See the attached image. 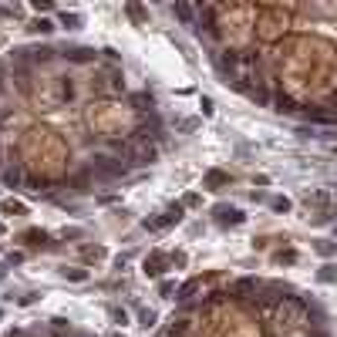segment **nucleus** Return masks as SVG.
Instances as JSON below:
<instances>
[{"mask_svg":"<svg viewBox=\"0 0 337 337\" xmlns=\"http://www.w3.org/2000/svg\"><path fill=\"white\" fill-rule=\"evenodd\" d=\"M199 287H203L199 280H189V283H182V290H179V297H175V300H189L192 294H196V290H199Z\"/></svg>","mask_w":337,"mask_h":337,"instance_id":"14","label":"nucleus"},{"mask_svg":"<svg viewBox=\"0 0 337 337\" xmlns=\"http://www.w3.org/2000/svg\"><path fill=\"white\" fill-rule=\"evenodd\" d=\"M61 277H64V280H75V283H84L88 280V270H81V266H64Z\"/></svg>","mask_w":337,"mask_h":337,"instance_id":"6","label":"nucleus"},{"mask_svg":"<svg viewBox=\"0 0 337 337\" xmlns=\"http://www.w3.org/2000/svg\"><path fill=\"white\" fill-rule=\"evenodd\" d=\"M314 250H317L320 256H334V253H337V243H334V240H317Z\"/></svg>","mask_w":337,"mask_h":337,"instance_id":"10","label":"nucleus"},{"mask_svg":"<svg viewBox=\"0 0 337 337\" xmlns=\"http://www.w3.org/2000/svg\"><path fill=\"white\" fill-rule=\"evenodd\" d=\"M216 219H219V226H240L246 219L240 209H233V206H219L216 209Z\"/></svg>","mask_w":337,"mask_h":337,"instance_id":"2","label":"nucleus"},{"mask_svg":"<svg viewBox=\"0 0 337 337\" xmlns=\"http://www.w3.org/2000/svg\"><path fill=\"white\" fill-rule=\"evenodd\" d=\"M203 186L212 189V192H219L223 186H229V175H226L223 168H209V172H206V179H203Z\"/></svg>","mask_w":337,"mask_h":337,"instance_id":"3","label":"nucleus"},{"mask_svg":"<svg viewBox=\"0 0 337 337\" xmlns=\"http://www.w3.org/2000/svg\"><path fill=\"white\" fill-rule=\"evenodd\" d=\"M166 270V256L162 253H152L149 260H145V277H159Z\"/></svg>","mask_w":337,"mask_h":337,"instance_id":"5","label":"nucleus"},{"mask_svg":"<svg viewBox=\"0 0 337 337\" xmlns=\"http://www.w3.org/2000/svg\"><path fill=\"white\" fill-rule=\"evenodd\" d=\"M327 199H331V196H327V192H307V196H303V203H307V206H324V203H327Z\"/></svg>","mask_w":337,"mask_h":337,"instance_id":"12","label":"nucleus"},{"mask_svg":"<svg viewBox=\"0 0 337 337\" xmlns=\"http://www.w3.org/2000/svg\"><path fill=\"white\" fill-rule=\"evenodd\" d=\"M27 31H31V34H51V31H54V24H51L47 17H41V20H34Z\"/></svg>","mask_w":337,"mask_h":337,"instance_id":"9","label":"nucleus"},{"mask_svg":"<svg viewBox=\"0 0 337 337\" xmlns=\"http://www.w3.org/2000/svg\"><path fill=\"white\" fill-rule=\"evenodd\" d=\"M3 212H7V216H10V212H24V206H20V203H14V199H7V203H3Z\"/></svg>","mask_w":337,"mask_h":337,"instance_id":"15","label":"nucleus"},{"mask_svg":"<svg viewBox=\"0 0 337 337\" xmlns=\"http://www.w3.org/2000/svg\"><path fill=\"white\" fill-rule=\"evenodd\" d=\"M94 168H98V175H105V179H115V175L125 172V166H122V162H112V159H101Z\"/></svg>","mask_w":337,"mask_h":337,"instance_id":"4","label":"nucleus"},{"mask_svg":"<svg viewBox=\"0 0 337 337\" xmlns=\"http://www.w3.org/2000/svg\"><path fill=\"white\" fill-rule=\"evenodd\" d=\"M24 240L31 246H44L47 243V233H44V229H31V233H24Z\"/></svg>","mask_w":337,"mask_h":337,"instance_id":"11","label":"nucleus"},{"mask_svg":"<svg viewBox=\"0 0 337 337\" xmlns=\"http://www.w3.org/2000/svg\"><path fill=\"white\" fill-rule=\"evenodd\" d=\"M64 24H68V27H78L81 20H78V14H64Z\"/></svg>","mask_w":337,"mask_h":337,"instance_id":"20","label":"nucleus"},{"mask_svg":"<svg viewBox=\"0 0 337 337\" xmlns=\"http://www.w3.org/2000/svg\"><path fill=\"white\" fill-rule=\"evenodd\" d=\"M310 122H324V125H337V112H307Z\"/></svg>","mask_w":337,"mask_h":337,"instance_id":"8","label":"nucleus"},{"mask_svg":"<svg viewBox=\"0 0 337 337\" xmlns=\"http://www.w3.org/2000/svg\"><path fill=\"white\" fill-rule=\"evenodd\" d=\"M182 209L186 206H179V203H175V206H168L166 212H162V219H145V229H166V226H172V223H179V219H182Z\"/></svg>","mask_w":337,"mask_h":337,"instance_id":"1","label":"nucleus"},{"mask_svg":"<svg viewBox=\"0 0 337 337\" xmlns=\"http://www.w3.org/2000/svg\"><path fill=\"white\" fill-rule=\"evenodd\" d=\"M297 260V253L294 250H287V253H277V263H294Z\"/></svg>","mask_w":337,"mask_h":337,"instance_id":"16","label":"nucleus"},{"mask_svg":"<svg viewBox=\"0 0 337 337\" xmlns=\"http://www.w3.org/2000/svg\"><path fill=\"white\" fill-rule=\"evenodd\" d=\"M317 280L320 283H337V266L334 263H324V266L317 270Z\"/></svg>","mask_w":337,"mask_h":337,"instance_id":"7","label":"nucleus"},{"mask_svg":"<svg viewBox=\"0 0 337 337\" xmlns=\"http://www.w3.org/2000/svg\"><path fill=\"white\" fill-rule=\"evenodd\" d=\"M152 320H155V314H152V310H142V324H145V327H152Z\"/></svg>","mask_w":337,"mask_h":337,"instance_id":"21","label":"nucleus"},{"mask_svg":"<svg viewBox=\"0 0 337 337\" xmlns=\"http://www.w3.org/2000/svg\"><path fill=\"white\" fill-rule=\"evenodd\" d=\"M270 209H273V212H290V199H287V196H273V199H270Z\"/></svg>","mask_w":337,"mask_h":337,"instance_id":"13","label":"nucleus"},{"mask_svg":"<svg viewBox=\"0 0 337 337\" xmlns=\"http://www.w3.org/2000/svg\"><path fill=\"white\" fill-rule=\"evenodd\" d=\"M199 108H203V115H212V98H203Z\"/></svg>","mask_w":337,"mask_h":337,"instance_id":"18","label":"nucleus"},{"mask_svg":"<svg viewBox=\"0 0 337 337\" xmlns=\"http://www.w3.org/2000/svg\"><path fill=\"white\" fill-rule=\"evenodd\" d=\"M0 233H3V223H0Z\"/></svg>","mask_w":337,"mask_h":337,"instance_id":"24","label":"nucleus"},{"mask_svg":"<svg viewBox=\"0 0 337 337\" xmlns=\"http://www.w3.org/2000/svg\"><path fill=\"white\" fill-rule=\"evenodd\" d=\"M175 14H179L182 20H192V10H189V7H182V3H175Z\"/></svg>","mask_w":337,"mask_h":337,"instance_id":"17","label":"nucleus"},{"mask_svg":"<svg viewBox=\"0 0 337 337\" xmlns=\"http://www.w3.org/2000/svg\"><path fill=\"white\" fill-rule=\"evenodd\" d=\"M34 10H51V0H34Z\"/></svg>","mask_w":337,"mask_h":337,"instance_id":"22","label":"nucleus"},{"mask_svg":"<svg viewBox=\"0 0 337 337\" xmlns=\"http://www.w3.org/2000/svg\"><path fill=\"white\" fill-rule=\"evenodd\" d=\"M199 203H203V199H199V196L192 192V196H186V203H182V206H199Z\"/></svg>","mask_w":337,"mask_h":337,"instance_id":"23","label":"nucleus"},{"mask_svg":"<svg viewBox=\"0 0 337 337\" xmlns=\"http://www.w3.org/2000/svg\"><path fill=\"white\" fill-rule=\"evenodd\" d=\"M128 14H131L135 20H142V7H138V3H128Z\"/></svg>","mask_w":337,"mask_h":337,"instance_id":"19","label":"nucleus"}]
</instances>
